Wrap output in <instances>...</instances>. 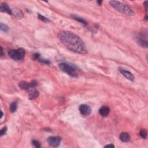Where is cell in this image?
Returning <instances> with one entry per match:
<instances>
[{
    "mask_svg": "<svg viewBox=\"0 0 148 148\" xmlns=\"http://www.w3.org/2000/svg\"><path fill=\"white\" fill-rule=\"evenodd\" d=\"M38 19L40 20H41L42 21H43V22H45V23H49V22L50 21L49 20V19L46 18V17H45V16H42V15H41L40 14H38Z\"/></svg>",
    "mask_w": 148,
    "mask_h": 148,
    "instance_id": "obj_17",
    "label": "cell"
},
{
    "mask_svg": "<svg viewBox=\"0 0 148 148\" xmlns=\"http://www.w3.org/2000/svg\"><path fill=\"white\" fill-rule=\"evenodd\" d=\"M104 147H115V146L113 144H108L105 145Z\"/></svg>",
    "mask_w": 148,
    "mask_h": 148,
    "instance_id": "obj_22",
    "label": "cell"
},
{
    "mask_svg": "<svg viewBox=\"0 0 148 148\" xmlns=\"http://www.w3.org/2000/svg\"><path fill=\"white\" fill-rule=\"evenodd\" d=\"M47 141L49 145L53 147H57L59 146L60 143L61 142V138L59 136H51L48 137L47 139Z\"/></svg>",
    "mask_w": 148,
    "mask_h": 148,
    "instance_id": "obj_7",
    "label": "cell"
},
{
    "mask_svg": "<svg viewBox=\"0 0 148 148\" xmlns=\"http://www.w3.org/2000/svg\"><path fill=\"white\" fill-rule=\"evenodd\" d=\"M119 70L121 74H122V75L124 76L126 78L128 79V80L131 81H134L135 77L131 72H130L129 71L125 70L123 68H119Z\"/></svg>",
    "mask_w": 148,
    "mask_h": 148,
    "instance_id": "obj_9",
    "label": "cell"
},
{
    "mask_svg": "<svg viewBox=\"0 0 148 148\" xmlns=\"http://www.w3.org/2000/svg\"><path fill=\"white\" fill-rule=\"evenodd\" d=\"M32 144L34 145V146L37 148H39L41 147V143L39 142L37 140H32Z\"/></svg>",
    "mask_w": 148,
    "mask_h": 148,
    "instance_id": "obj_20",
    "label": "cell"
},
{
    "mask_svg": "<svg viewBox=\"0 0 148 148\" xmlns=\"http://www.w3.org/2000/svg\"><path fill=\"white\" fill-rule=\"evenodd\" d=\"M79 110L83 116H89L92 113V109L89 105L86 104L81 105L79 107Z\"/></svg>",
    "mask_w": 148,
    "mask_h": 148,
    "instance_id": "obj_8",
    "label": "cell"
},
{
    "mask_svg": "<svg viewBox=\"0 0 148 148\" xmlns=\"http://www.w3.org/2000/svg\"><path fill=\"white\" fill-rule=\"evenodd\" d=\"M8 54L14 60L21 61L23 60L25 57L26 52L23 48H19L17 49L9 50L8 52Z\"/></svg>",
    "mask_w": 148,
    "mask_h": 148,
    "instance_id": "obj_3",
    "label": "cell"
},
{
    "mask_svg": "<svg viewBox=\"0 0 148 148\" xmlns=\"http://www.w3.org/2000/svg\"><path fill=\"white\" fill-rule=\"evenodd\" d=\"M119 138H120V140L123 142H128L130 141L131 136H130V134L127 133V132H123L120 133V135H119Z\"/></svg>",
    "mask_w": 148,
    "mask_h": 148,
    "instance_id": "obj_12",
    "label": "cell"
},
{
    "mask_svg": "<svg viewBox=\"0 0 148 148\" xmlns=\"http://www.w3.org/2000/svg\"><path fill=\"white\" fill-rule=\"evenodd\" d=\"M6 131H7V127H4L3 129H2L1 130V131H0V136H3L5 134Z\"/></svg>",
    "mask_w": 148,
    "mask_h": 148,
    "instance_id": "obj_21",
    "label": "cell"
},
{
    "mask_svg": "<svg viewBox=\"0 0 148 148\" xmlns=\"http://www.w3.org/2000/svg\"><path fill=\"white\" fill-rule=\"evenodd\" d=\"M143 5L145 6L146 11H147V1H145V3H143Z\"/></svg>",
    "mask_w": 148,
    "mask_h": 148,
    "instance_id": "obj_23",
    "label": "cell"
},
{
    "mask_svg": "<svg viewBox=\"0 0 148 148\" xmlns=\"http://www.w3.org/2000/svg\"><path fill=\"white\" fill-rule=\"evenodd\" d=\"M59 67L60 70L66 73L68 75L74 78H76L78 76L76 71L75 69L70 64L65 63H61L59 64Z\"/></svg>",
    "mask_w": 148,
    "mask_h": 148,
    "instance_id": "obj_4",
    "label": "cell"
},
{
    "mask_svg": "<svg viewBox=\"0 0 148 148\" xmlns=\"http://www.w3.org/2000/svg\"><path fill=\"white\" fill-rule=\"evenodd\" d=\"M13 14L16 16L17 18H22L23 17V13L21 12V11L19 9H14V11L13 12Z\"/></svg>",
    "mask_w": 148,
    "mask_h": 148,
    "instance_id": "obj_15",
    "label": "cell"
},
{
    "mask_svg": "<svg viewBox=\"0 0 148 148\" xmlns=\"http://www.w3.org/2000/svg\"><path fill=\"white\" fill-rule=\"evenodd\" d=\"M3 56H4L3 48V47H1V57H3Z\"/></svg>",
    "mask_w": 148,
    "mask_h": 148,
    "instance_id": "obj_24",
    "label": "cell"
},
{
    "mask_svg": "<svg viewBox=\"0 0 148 148\" xmlns=\"http://www.w3.org/2000/svg\"><path fill=\"white\" fill-rule=\"evenodd\" d=\"M1 118H0L1 119L2 118H3V115H4V114H3V111H2V110H1Z\"/></svg>",
    "mask_w": 148,
    "mask_h": 148,
    "instance_id": "obj_26",
    "label": "cell"
},
{
    "mask_svg": "<svg viewBox=\"0 0 148 148\" xmlns=\"http://www.w3.org/2000/svg\"><path fill=\"white\" fill-rule=\"evenodd\" d=\"M110 108L108 106H103L99 109V113L103 117H107L109 115Z\"/></svg>",
    "mask_w": 148,
    "mask_h": 148,
    "instance_id": "obj_10",
    "label": "cell"
},
{
    "mask_svg": "<svg viewBox=\"0 0 148 148\" xmlns=\"http://www.w3.org/2000/svg\"><path fill=\"white\" fill-rule=\"evenodd\" d=\"M97 3H98L99 5H101V4H102V3H103V1H97Z\"/></svg>",
    "mask_w": 148,
    "mask_h": 148,
    "instance_id": "obj_25",
    "label": "cell"
},
{
    "mask_svg": "<svg viewBox=\"0 0 148 148\" xmlns=\"http://www.w3.org/2000/svg\"><path fill=\"white\" fill-rule=\"evenodd\" d=\"M57 37L61 43L71 51L79 54L87 53L85 43L74 33L68 31H62L59 33Z\"/></svg>",
    "mask_w": 148,
    "mask_h": 148,
    "instance_id": "obj_1",
    "label": "cell"
},
{
    "mask_svg": "<svg viewBox=\"0 0 148 148\" xmlns=\"http://www.w3.org/2000/svg\"><path fill=\"white\" fill-rule=\"evenodd\" d=\"M0 10L3 12H6L9 15L13 14L12 10L10 8L9 6V5L6 3L1 4V6H0Z\"/></svg>",
    "mask_w": 148,
    "mask_h": 148,
    "instance_id": "obj_11",
    "label": "cell"
},
{
    "mask_svg": "<svg viewBox=\"0 0 148 148\" xmlns=\"http://www.w3.org/2000/svg\"><path fill=\"white\" fill-rule=\"evenodd\" d=\"M147 131L145 129H142L141 130V131L140 132V135L141 136V138H142L143 139H146L147 137Z\"/></svg>",
    "mask_w": 148,
    "mask_h": 148,
    "instance_id": "obj_18",
    "label": "cell"
},
{
    "mask_svg": "<svg viewBox=\"0 0 148 148\" xmlns=\"http://www.w3.org/2000/svg\"><path fill=\"white\" fill-rule=\"evenodd\" d=\"M71 17L73 19H74V20H75L79 21V23H81V24H83V25H85V26L87 25V22L86 21L85 19L82 18V17H81L76 16V15H71Z\"/></svg>",
    "mask_w": 148,
    "mask_h": 148,
    "instance_id": "obj_13",
    "label": "cell"
},
{
    "mask_svg": "<svg viewBox=\"0 0 148 148\" xmlns=\"http://www.w3.org/2000/svg\"><path fill=\"white\" fill-rule=\"evenodd\" d=\"M37 85H38V83L35 81H33L30 83L22 81L19 83V86L22 90H29L30 89H32V88L36 87Z\"/></svg>",
    "mask_w": 148,
    "mask_h": 148,
    "instance_id": "obj_6",
    "label": "cell"
},
{
    "mask_svg": "<svg viewBox=\"0 0 148 148\" xmlns=\"http://www.w3.org/2000/svg\"><path fill=\"white\" fill-rule=\"evenodd\" d=\"M39 95V93L38 90H33L32 92H30L28 94V98L30 100H33L37 98Z\"/></svg>",
    "mask_w": 148,
    "mask_h": 148,
    "instance_id": "obj_14",
    "label": "cell"
},
{
    "mask_svg": "<svg viewBox=\"0 0 148 148\" xmlns=\"http://www.w3.org/2000/svg\"><path fill=\"white\" fill-rule=\"evenodd\" d=\"M0 29L2 31L4 32H8L9 28L6 24H4L3 23H1V26H0Z\"/></svg>",
    "mask_w": 148,
    "mask_h": 148,
    "instance_id": "obj_19",
    "label": "cell"
},
{
    "mask_svg": "<svg viewBox=\"0 0 148 148\" xmlns=\"http://www.w3.org/2000/svg\"><path fill=\"white\" fill-rule=\"evenodd\" d=\"M147 33H140L136 37V41L139 45L141 47L147 48Z\"/></svg>",
    "mask_w": 148,
    "mask_h": 148,
    "instance_id": "obj_5",
    "label": "cell"
},
{
    "mask_svg": "<svg viewBox=\"0 0 148 148\" xmlns=\"http://www.w3.org/2000/svg\"><path fill=\"white\" fill-rule=\"evenodd\" d=\"M17 108V103L16 101H14V102H13L10 105L9 107L10 111L12 112V113L15 112Z\"/></svg>",
    "mask_w": 148,
    "mask_h": 148,
    "instance_id": "obj_16",
    "label": "cell"
},
{
    "mask_svg": "<svg viewBox=\"0 0 148 148\" xmlns=\"http://www.w3.org/2000/svg\"><path fill=\"white\" fill-rule=\"evenodd\" d=\"M109 4L113 7L115 9L119 11L122 14L129 15V16H132L135 14L133 10L131 8L121 2L117 1H109Z\"/></svg>",
    "mask_w": 148,
    "mask_h": 148,
    "instance_id": "obj_2",
    "label": "cell"
}]
</instances>
